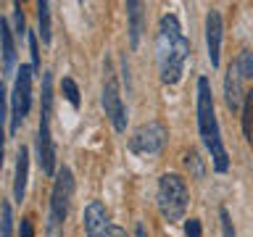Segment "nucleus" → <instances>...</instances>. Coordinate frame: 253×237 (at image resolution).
<instances>
[{"label":"nucleus","instance_id":"f257e3e1","mask_svg":"<svg viewBox=\"0 0 253 237\" xmlns=\"http://www.w3.org/2000/svg\"><path fill=\"white\" fill-rule=\"evenodd\" d=\"M190 61V40L179 27V19L174 13L161 16L156 32V63L158 77L164 84H177L187 69Z\"/></svg>","mask_w":253,"mask_h":237},{"label":"nucleus","instance_id":"f03ea898","mask_svg":"<svg viewBox=\"0 0 253 237\" xmlns=\"http://www.w3.org/2000/svg\"><path fill=\"white\" fill-rule=\"evenodd\" d=\"M198 132H201L203 145L211 153V163L213 171L227 174L229 171V153L221 142V132H219V121H216V108H213V95H211V84L209 79L201 77L198 79Z\"/></svg>","mask_w":253,"mask_h":237},{"label":"nucleus","instance_id":"7ed1b4c3","mask_svg":"<svg viewBox=\"0 0 253 237\" xmlns=\"http://www.w3.org/2000/svg\"><path fill=\"white\" fill-rule=\"evenodd\" d=\"M53 74L42 71V111H40V129H37V161L45 177H55V142H53Z\"/></svg>","mask_w":253,"mask_h":237},{"label":"nucleus","instance_id":"20e7f679","mask_svg":"<svg viewBox=\"0 0 253 237\" xmlns=\"http://www.w3.org/2000/svg\"><path fill=\"white\" fill-rule=\"evenodd\" d=\"M187 203H190V190H187L185 177H182V174H174V171L161 174V177H158V187H156L158 213H161L169 224H177V221L185 219Z\"/></svg>","mask_w":253,"mask_h":237},{"label":"nucleus","instance_id":"39448f33","mask_svg":"<svg viewBox=\"0 0 253 237\" xmlns=\"http://www.w3.org/2000/svg\"><path fill=\"white\" fill-rule=\"evenodd\" d=\"M71 195H74V174L69 166H61L53 177L50 190V211H47V237H63V221L71 208Z\"/></svg>","mask_w":253,"mask_h":237},{"label":"nucleus","instance_id":"423d86ee","mask_svg":"<svg viewBox=\"0 0 253 237\" xmlns=\"http://www.w3.org/2000/svg\"><path fill=\"white\" fill-rule=\"evenodd\" d=\"M103 71H106V77H103L100 103H103L106 116L111 118V124H114V129L122 134V132H126V108H124V100H122V87H119V79L114 74V69H111L108 58L103 63Z\"/></svg>","mask_w":253,"mask_h":237},{"label":"nucleus","instance_id":"0eeeda50","mask_svg":"<svg viewBox=\"0 0 253 237\" xmlns=\"http://www.w3.org/2000/svg\"><path fill=\"white\" fill-rule=\"evenodd\" d=\"M32 77H35V69L21 63L16 69V82H13V92H11V134L19 132L21 121L29 116L32 108Z\"/></svg>","mask_w":253,"mask_h":237},{"label":"nucleus","instance_id":"6e6552de","mask_svg":"<svg viewBox=\"0 0 253 237\" xmlns=\"http://www.w3.org/2000/svg\"><path fill=\"white\" fill-rule=\"evenodd\" d=\"M166 137H169L166 124L145 121L129 134V142H126V145H129V150L134 156H158L166 145Z\"/></svg>","mask_w":253,"mask_h":237},{"label":"nucleus","instance_id":"1a4fd4ad","mask_svg":"<svg viewBox=\"0 0 253 237\" xmlns=\"http://www.w3.org/2000/svg\"><path fill=\"white\" fill-rule=\"evenodd\" d=\"M82 221H84V237H108L111 235V221H108V211L103 200H90L84 205V213H82Z\"/></svg>","mask_w":253,"mask_h":237},{"label":"nucleus","instance_id":"9d476101","mask_svg":"<svg viewBox=\"0 0 253 237\" xmlns=\"http://www.w3.org/2000/svg\"><path fill=\"white\" fill-rule=\"evenodd\" d=\"M221 35H224V21L219 11L206 13V47H209V61L213 69H219V53H221Z\"/></svg>","mask_w":253,"mask_h":237},{"label":"nucleus","instance_id":"9b49d317","mask_svg":"<svg viewBox=\"0 0 253 237\" xmlns=\"http://www.w3.org/2000/svg\"><path fill=\"white\" fill-rule=\"evenodd\" d=\"M243 82L245 79L240 77L235 63H229L227 74H224V100H227V108L229 111H243V103H245V90H243Z\"/></svg>","mask_w":253,"mask_h":237},{"label":"nucleus","instance_id":"f8f14e48","mask_svg":"<svg viewBox=\"0 0 253 237\" xmlns=\"http://www.w3.org/2000/svg\"><path fill=\"white\" fill-rule=\"evenodd\" d=\"M0 55H3V74L11 77L16 69V40L8 19H0Z\"/></svg>","mask_w":253,"mask_h":237},{"label":"nucleus","instance_id":"ddd939ff","mask_svg":"<svg viewBox=\"0 0 253 237\" xmlns=\"http://www.w3.org/2000/svg\"><path fill=\"white\" fill-rule=\"evenodd\" d=\"M27 179H29V148L21 145L16 153V177H13V200L21 203L27 195Z\"/></svg>","mask_w":253,"mask_h":237},{"label":"nucleus","instance_id":"4468645a","mask_svg":"<svg viewBox=\"0 0 253 237\" xmlns=\"http://www.w3.org/2000/svg\"><path fill=\"white\" fill-rule=\"evenodd\" d=\"M124 8H126V21H129V47L137 50L140 37H142V27H145V13H142L145 5H142L140 0H129Z\"/></svg>","mask_w":253,"mask_h":237},{"label":"nucleus","instance_id":"2eb2a0df","mask_svg":"<svg viewBox=\"0 0 253 237\" xmlns=\"http://www.w3.org/2000/svg\"><path fill=\"white\" fill-rule=\"evenodd\" d=\"M37 21H40V40L42 45H50L53 42V27H50V3L47 0H40L37 3Z\"/></svg>","mask_w":253,"mask_h":237},{"label":"nucleus","instance_id":"dca6fc26","mask_svg":"<svg viewBox=\"0 0 253 237\" xmlns=\"http://www.w3.org/2000/svg\"><path fill=\"white\" fill-rule=\"evenodd\" d=\"M182 163H185L190 179H203L206 177V163H203V158L198 156V150H187V153L182 156Z\"/></svg>","mask_w":253,"mask_h":237},{"label":"nucleus","instance_id":"f3484780","mask_svg":"<svg viewBox=\"0 0 253 237\" xmlns=\"http://www.w3.org/2000/svg\"><path fill=\"white\" fill-rule=\"evenodd\" d=\"M240 114H243V134L248 142H253V92H245V103Z\"/></svg>","mask_w":253,"mask_h":237},{"label":"nucleus","instance_id":"a211bd4d","mask_svg":"<svg viewBox=\"0 0 253 237\" xmlns=\"http://www.w3.org/2000/svg\"><path fill=\"white\" fill-rule=\"evenodd\" d=\"M0 237H13V208L8 200H0Z\"/></svg>","mask_w":253,"mask_h":237},{"label":"nucleus","instance_id":"6ab92c4d","mask_svg":"<svg viewBox=\"0 0 253 237\" xmlns=\"http://www.w3.org/2000/svg\"><path fill=\"white\" fill-rule=\"evenodd\" d=\"M235 66L243 79H253V50H240V55L235 58Z\"/></svg>","mask_w":253,"mask_h":237},{"label":"nucleus","instance_id":"aec40b11","mask_svg":"<svg viewBox=\"0 0 253 237\" xmlns=\"http://www.w3.org/2000/svg\"><path fill=\"white\" fill-rule=\"evenodd\" d=\"M61 92H63V98L71 103V108H79V87H77V82L71 77H63Z\"/></svg>","mask_w":253,"mask_h":237},{"label":"nucleus","instance_id":"412c9836","mask_svg":"<svg viewBox=\"0 0 253 237\" xmlns=\"http://www.w3.org/2000/svg\"><path fill=\"white\" fill-rule=\"evenodd\" d=\"M13 35L24 40L29 35V29H27V19H24V8L21 3H13Z\"/></svg>","mask_w":253,"mask_h":237},{"label":"nucleus","instance_id":"4be33fe9","mask_svg":"<svg viewBox=\"0 0 253 237\" xmlns=\"http://www.w3.org/2000/svg\"><path fill=\"white\" fill-rule=\"evenodd\" d=\"M219 219H221V232H224V237H237L235 227H232V219H229V211L221 205L219 208Z\"/></svg>","mask_w":253,"mask_h":237},{"label":"nucleus","instance_id":"5701e85b","mask_svg":"<svg viewBox=\"0 0 253 237\" xmlns=\"http://www.w3.org/2000/svg\"><path fill=\"white\" fill-rule=\"evenodd\" d=\"M27 42H29V53H32V69L40 71V47H37V35L35 32L27 35Z\"/></svg>","mask_w":253,"mask_h":237},{"label":"nucleus","instance_id":"b1692460","mask_svg":"<svg viewBox=\"0 0 253 237\" xmlns=\"http://www.w3.org/2000/svg\"><path fill=\"white\" fill-rule=\"evenodd\" d=\"M201 235H203L201 219H187L185 221V237H201Z\"/></svg>","mask_w":253,"mask_h":237},{"label":"nucleus","instance_id":"393cba45","mask_svg":"<svg viewBox=\"0 0 253 237\" xmlns=\"http://www.w3.org/2000/svg\"><path fill=\"white\" fill-rule=\"evenodd\" d=\"M19 237H35V224H32L29 216L21 219V224H19Z\"/></svg>","mask_w":253,"mask_h":237},{"label":"nucleus","instance_id":"a878e982","mask_svg":"<svg viewBox=\"0 0 253 237\" xmlns=\"http://www.w3.org/2000/svg\"><path fill=\"white\" fill-rule=\"evenodd\" d=\"M134 237H148V229H145V224H142V221H137V224H134Z\"/></svg>","mask_w":253,"mask_h":237},{"label":"nucleus","instance_id":"bb28decb","mask_svg":"<svg viewBox=\"0 0 253 237\" xmlns=\"http://www.w3.org/2000/svg\"><path fill=\"white\" fill-rule=\"evenodd\" d=\"M108 237H129V235H126V229H122V227H111V235Z\"/></svg>","mask_w":253,"mask_h":237}]
</instances>
